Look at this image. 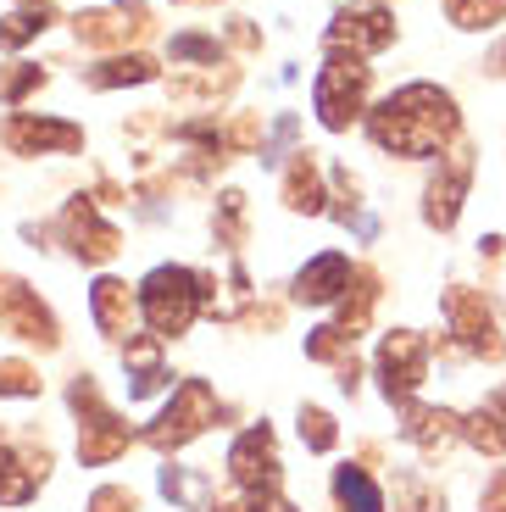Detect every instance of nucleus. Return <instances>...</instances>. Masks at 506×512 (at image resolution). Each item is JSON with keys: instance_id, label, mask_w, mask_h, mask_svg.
Returning <instances> with one entry per match:
<instances>
[{"instance_id": "f257e3e1", "label": "nucleus", "mask_w": 506, "mask_h": 512, "mask_svg": "<svg viewBox=\"0 0 506 512\" xmlns=\"http://www.w3.org/2000/svg\"><path fill=\"white\" fill-rule=\"evenodd\" d=\"M367 134L395 156H440L456 140V101L434 84H406L367 112Z\"/></svg>"}, {"instance_id": "f03ea898", "label": "nucleus", "mask_w": 506, "mask_h": 512, "mask_svg": "<svg viewBox=\"0 0 506 512\" xmlns=\"http://www.w3.org/2000/svg\"><path fill=\"white\" fill-rule=\"evenodd\" d=\"M212 301L206 279L195 268H151L140 284V312L151 323L156 340H178V334H190L195 312Z\"/></svg>"}, {"instance_id": "7ed1b4c3", "label": "nucleus", "mask_w": 506, "mask_h": 512, "mask_svg": "<svg viewBox=\"0 0 506 512\" xmlns=\"http://www.w3.org/2000/svg\"><path fill=\"white\" fill-rule=\"evenodd\" d=\"M312 101H317V117H323V128H351L356 117H362V101H367V67H362V56L356 51H340L334 45L329 51V62L317 67V90H312Z\"/></svg>"}, {"instance_id": "20e7f679", "label": "nucleus", "mask_w": 506, "mask_h": 512, "mask_svg": "<svg viewBox=\"0 0 506 512\" xmlns=\"http://www.w3.org/2000/svg\"><path fill=\"white\" fill-rule=\"evenodd\" d=\"M206 423H217L212 384H206V379H184V384L173 390V401L162 407V418L145 429V440H151L156 451H178V446H190Z\"/></svg>"}, {"instance_id": "39448f33", "label": "nucleus", "mask_w": 506, "mask_h": 512, "mask_svg": "<svg viewBox=\"0 0 506 512\" xmlns=\"http://www.w3.org/2000/svg\"><path fill=\"white\" fill-rule=\"evenodd\" d=\"M73 407H78V418H84V423H78V457H84L89 468H95V462L123 457V446H128V423L101 401L95 379H78V384H73Z\"/></svg>"}, {"instance_id": "423d86ee", "label": "nucleus", "mask_w": 506, "mask_h": 512, "mask_svg": "<svg viewBox=\"0 0 506 512\" xmlns=\"http://www.w3.org/2000/svg\"><path fill=\"white\" fill-rule=\"evenodd\" d=\"M228 474L245 496H279V479H284V462H279V440L267 423L245 429L234 446H228Z\"/></svg>"}, {"instance_id": "0eeeda50", "label": "nucleus", "mask_w": 506, "mask_h": 512, "mask_svg": "<svg viewBox=\"0 0 506 512\" xmlns=\"http://www.w3.org/2000/svg\"><path fill=\"white\" fill-rule=\"evenodd\" d=\"M379 390L390 401H412V390L423 384V373H429V340L412 329H395L379 340Z\"/></svg>"}, {"instance_id": "6e6552de", "label": "nucleus", "mask_w": 506, "mask_h": 512, "mask_svg": "<svg viewBox=\"0 0 506 512\" xmlns=\"http://www.w3.org/2000/svg\"><path fill=\"white\" fill-rule=\"evenodd\" d=\"M445 318H451V334L473 351V357L501 362L506 340H501V329H495L490 307H484V301H479L473 290H445Z\"/></svg>"}, {"instance_id": "1a4fd4ad", "label": "nucleus", "mask_w": 506, "mask_h": 512, "mask_svg": "<svg viewBox=\"0 0 506 512\" xmlns=\"http://www.w3.org/2000/svg\"><path fill=\"white\" fill-rule=\"evenodd\" d=\"M6 151L12 156H45V151H78L84 145V128L78 123H56V117H34V112H17L6 117Z\"/></svg>"}, {"instance_id": "9d476101", "label": "nucleus", "mask_w": 506, "mask_h": 512, "mask_svg": "<svg viewBox=\"0 0 506 512\" xmlns=\"http://www.w3.org/2000/svg\"><path fill=\"white\" fill-rule=\"evenodd\" d=\"M0 329L28 340V346H56V318L45 312V301L28 284H6L0 290Z\"/></svg>"}, {"instance_id": "9b49d317", "label": "nucleus", "mask_w": 506, "mask_h": 512, "mask_svg": "<svg viewBox=\"0 0 506 512\" xmlns=\"http://www.w3.org/2000/svg\"><path fill=\"white\" fill-rule=\"evenodd\" d=\"M390 39H395V17L379 12V6H345V12L329 23V45H340V51H356V56L384 51Z\"/></svg>"}, {"instance_id": "f8f14e48", "label": "nucleus", "mask_w": 506, "mask_h": 512, "mask_svg": "<svg viewBox=\"0 0 506 512\" xmlns=\"http://www.w3.org/2000/svg\"><path fill=\"white\" fill-rule=\"evenodd\" d=\"M468 179H473V156L468 151H451L440 162V173H434L429 195H423V218H429V229H451V223H456L462 195H468Z\"/></svg>"}, {"instance_id": "ddd939ff", "label": "nucleus", "mask_w": 506, "mask_h": 512, "mask_svg": "<svg viewBox=\"0 0 506 512\" xmlns=\"http://www.w3.org/2000/svg\"><path fill=\"white\" fill-rule=\"evenodd\" d=\"M351 262H345L340 251H323L312 256L301 273H295V301H306V307H329V301H340L345 290H351Z\"/></svg>"}, {"instance_id": "4468645a", "label": "nucleus", "mask_w": 506, "mask_h": 512, "mask_svg": "<svg viewBox=\"0 0 506 512\" xmlns=\"http://www.w3.org/2000/svg\"><path fill=\"white\" fill-rule=\"evenodd\" d=\"M62 229H67V245H73L84 262H106V256H117V229L112 223H101L95 218V206H89V195H78L73 206H67V218H62Z\"/></svg>"}, {"instance_id": "2eb2a0df", "label": "nucleus", "mask_w": 506, "mask_h": 512, "mask_svg": "<svg viewBox=\"0 0 506 512\" xmlns=\"http://www.w3.org/2000/svg\"><path fill=\"white\" fill-rule=\"evenodd\" d=\"M89 307H95V323H101L106 340H134L140 295L128 290L123 279H95V290H89Z\"/></svg>"}, {"instance_id": "dca6fc26", "label": "nucleus", "mask_w": 506, "mask_h": 512, "mask_svg": "<svg viewBox=\"0 0 506 512\" xmlns=\"http://www.w3.org/2000/svg\"><path fill=\"white\" fill-rule=\"evenodd\" d=\"M123 368H128V396L140 401V396H156V390H167L173 384V373H167V362H162V340L156 334H134L128 340V351H123Z\"/></svg>"}, {"instance_id": "f3484780", "label": "nucleus", "mask_w": 506, "mask_h": 512, "mask_svg": "<svg viewBox=\"0 0 506 512\" xmlns=\"http://www.w3.org/2000/svg\"><path fill=\"white\" fill-rule=\"evenodd\" d=\"M45 468H51V457L34 446H17L0 457V501L6 507H17V501H28L39 490V479H45Z\"/></svg>"}, {"instance_id": "a211bd4d", "label": "nucleus", "mask_w": 506, "mask_h": 512, "mask_svg": "<svg viewBox=\"0 0 506 512\" xmlns=\"http://www.w3.org/2000/svg\"><path fill=\"white\" fill-rule=\"evenodd\" d=\"M401 435L412 440L418 451H445L456 435H462V418L456 412H445V407H406V423H401Z\"/></svg>"}, {"instance_id": "6ab92c4d", "label": "nucleus", "mask_w": 506, "mask_h": 512, "mask_svg": "<svg viewBox=\"0 0 506 512\" xmlns=\"http://www.w3.org/2000/svg\"><path fill=\"white\" fill-rule=\"evenodd\" d=\"M73 28L84 45H123V39H134L145 28V12L140 6H128V12H78Z\"/></svg>"}, {"instance_id": "aec40b11", "label": "nucleus", "mask_w": 506, "mask_h": 512, "mask_svg": "<svg viewBox=\"0 0 506 512\" xmlns=\"http://www.w3.org/2000/svg\"><path fill=\"white\" fill-rule=\"evenodd\" d=\"M462 440L479 446V451H506V384L484 401L479 412H473L468 423H462Z\"/></svg>"}, {"instance_id": "412c9836", "label": "nucleus", "mask_w": 506, "mask_h": 512, "mask_svg": "<svg viewBox=\"0 0 506 512\" xmlns=\"http://www.w3.org/2000/svg\"><path fill=\"white\" fill-rule=\"evenodd\" d=\"M284 206L290 212H323V173H317V162L306 151L284 173Z\"/></svg>"}, {"instance_id": "4be33fe9", "label": "nucleus", "mask_w": 506, "mask_h": 512, "mask_svg": "<svg viewBox=\"0 0 506 512\" xmlns=\"http://www.w3.org/2000/svg\"><path fill=\"white\" fill-rule=\"evenodd\" d=\"M334 501H340V512H384L379 485H373L362 468H351V462L334 474Z\"/></svg>"}, {"instance_id": "5701e85b", "label": "nucleus", "mask_w": 506, "mask_h": 512, "mask_svg": "<svg viewBox=\"0 0 506 512\" xmlns=\"http://www.w3.org/2000/svg\"><path fill=\"white\" fill-rule=\"evenodd\" d=\"M145 78H156L151 56H112L106 67H89V84H95V90H112V84H145Z\"/></svg>"}, {"instance_id": "b1692460", "label": "nucleus", "mask_w": 506, "mask_h": 512, "mask_svg": "<svg viewBox=\"0 0 506 512\" xmlns=\"http://www.w3.org/2000/svg\"><path fill=\"white\" fill-rule=\"evenodd\" d=\"M162 490H167V501H173V507H206V501H212V485H206L201 474H195V468H162Z\"/></svg>"}, {"instance_id": "393cba45", "label": "nucleus", "mask_w": 506, "mask_h": 512, "mask_svg": "<svg viewBox=\"0 0 506 512\" xmlns=\"http://www.w3.org/2000/svg\"><path fill=\"white\" fill-rule=\"evenodd\" d=\"M45 28H51V6H23V12H12L0 23V51H17L34 34H45Z\"/></svg>"}, {"instance_id": "a878e982", "label": "nucleus", "mask_w": 506, "mask_h": 512, "mask_svg": "<svg viewBox=\"0 0 506 512\" xmlns=\"http://www.w3.org/2000/svg\"><path fill=\"white\" fill-rule=\"evenodd\" d=\"M445 12L456 28H490L506 17V0H445Z\"/></svg>"}, {"instance_id": "bb28decb", "label": "nucleus", "mask_w": 506, "mask_h": 512, "mask_svg": "<svg viewBox=\"0 0 506 512\" xmlns=\"http://www.w3.org/2000/svg\"><path fill=\"white\" fill-rule=\"evenodd\" d=\"M395 501H401V512H445V496H440V490H429L418 474L395 479Z\"/></svg>"}, {"instance_id": "cd10ccee", "label": "nucleus", "mask_w": 506, "mask_h": 512, "mask_svg": "<svg viewBox=\"0 0 506 512\" xmlns=\"http://www.w3.org/2000/svg\"><path fill=\"white\" fill-rule=\"evenodd\" d=\"M217 240L223 245H240L245 240V195L228 190L223 201H217Z\"/></svg>"}, {"instance_id": "c85d7f7f", "label": "nucleus", "mask_w": 506, "mask_h": 512, "mask_svg": "<svg viewBox=\"0 0 506 512\" xmlns=\"http://www.w3.org/2000/svg\"><path fill=\"white\" fill-rule=\"evenodd\" d=\"M0 396H39V373L28 362L6 357L0 362Z\"/></svg>"}, {"instance_id": "c756f323", "label": "nucleus", "mask_w": 506, "mask_h": 512, "mask_svg": "<svg viewBox=\"0 0 506 512\" xmlns=\"http://www.w3.org/2000/svg\"><path fill=\"white\" fill-rule=\"evenodd\" d=\"M301 440L312 451H334V418L323 407H301Z\"/></svg>"}, {"instance_id": "7c9ffc66", "label": "nucleus", "mask_w": 506, "mask_h": 512, "mask_svg": "<svg viewBox=\"0 0 506 512\" xmlns=\"http://www.w3.org/2000/svg\"><path fill=\"white\" fill-rule=\"evenodd\" d=\"M39 84H45V67L17 62V73H6V78H0V101H6V106H17L28 90H39Z\"/></svg>"}, {"instance_id": "2f4dec72", "label": "nucleus", "mask_w": 506, "mask_h": 512, "mask_svg": "<svg viewBox=\"0 0 506 512\" xmlns=\"http://www.w3.org/2000/svg\"><path fill=\"white\" fill-rule=\"evenodd\" d=\"M217 39H206V34H178L173 39V62H206V67H217Z\"/></svg>"}, {"instance_id": "473e14b6", "label": "nucleus", "mask_w": 506, "mask_h": 512, "mask_svg": "<svg viewBox=\"0 0 506 512\" xmlns=\"http://www.w3.org/2000/svg\"><path fill=\"white\" fill-rule=\"evenodd\" d=\"M217 512H295V507H290V501H279V496H245V490H240V496L223 501Z\"/></svg>"}, {"instance_id": "72a5a7b5", "label": "nucleus", "mask_w": 506, "mask_h": 512, "mask_svg": "<svg viewBox=\"0 0 506 512\" xmlns=\"http://www.w3.org/2000/svg\"><path fill=\"white\" fill-rule=\"evenodd\" d=\"M89 512H134V496H128V490H117V485H106V490H95Z\"/></svg>"}, {"instance_id": "f704fd0d", "label": "nucleus", "mask_w": 506, "mask_h": 512, "mask_svg": "<svg viewBox=\"0 0 506 512\" xmlns=\"http://www.w3.org/2000/svg\"><path fill=\"white\" fill-rule=\"evenodd\" d=\"M479 507H484V512H506V468H495V474H490V485H484Z\"/></svg>"}, {"instance_id": "c9c22d12", "label": "nucleus", "mask_w": 506, "mask_h": 512, "mask_svg": "<svg viewBox=\"0 0 506 512\" xmlns=\"http://www.w3.org/2000/svg\"><path fill=\"white\" fill-rule=\"evenodd\" d=\"M0 457H6V451H0Z\"/></svg>"}]
</instances>
